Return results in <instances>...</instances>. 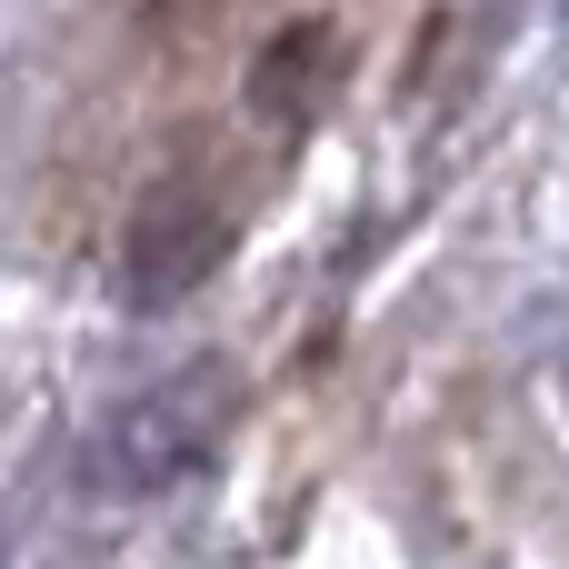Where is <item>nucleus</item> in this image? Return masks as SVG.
Listing matches in <instances>:
<instances>
[{
	"label": "nucleus",
	"mask_w": 569,
	"mask_h": 569,
	"mask_svg": "<svg viewBox=\"0 0 569 569\" xmlns=\"http://www.w3.org/2000/svg\"><path fill=\"white\" fill-rule=\"evenodd\" d=\"M330 80H340V30H330V20H290V30H270L260 60H250V110H270L280 130H300V120L330 100Z\"/></svg>",
	"instance_id": "obj_3"
},
{
	"label": "nucleus",
	"mask_w": 569,
	"mask_h": 569,
	"mask_svg": "<svg viewBox=\"0 0 569 569\" xmlns=\"http://www.w3.org/2000/svg\"><path fill=\"white\" fill-rule=\"evenodd\" d=\"M230 230H240V210L210 180H160L140 200V220H130V300L140 310H170L180 290H200L220 270Z\"/></svg>",
	"instance_id": "obj_1"
},
{
	"label": "nucleus",
	"mask_w": 569,
	"mask_h": 569,
	"mask_svg": "<svg viewBox=\"0 0 569 569\" xmlns=\"http://www.w3.org/2000/svg\"><path fill=\"white\" fill-rule=\"evenodd\" d=\"M230 430V380L220 370H190L170 390H150L140 410L110 420V480L120 490H170L180 470H200Z\"/></svg>",
	"instance_id": "obj_2"
}]
</instances>
